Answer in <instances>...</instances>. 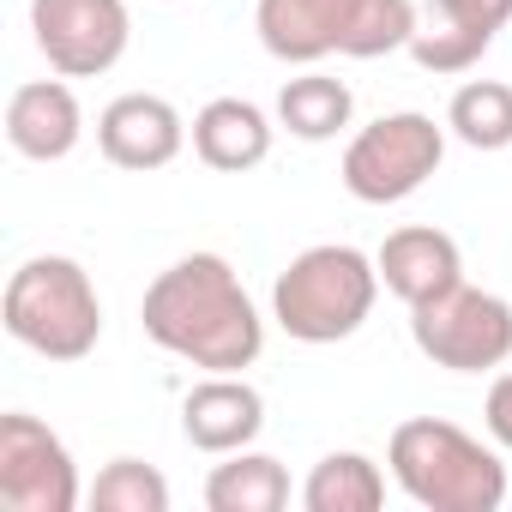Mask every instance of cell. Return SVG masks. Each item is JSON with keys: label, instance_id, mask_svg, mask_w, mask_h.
Segmentation results:
<instances>
[{"label": "cell", "instance_id": "obj_21", "mask_svg": "<svg viewBox=\"0 0 512 512\" xmlns=\"http://www.w3.org/2000/svg\"><path fill=\"white\" fill-rule=\"evenodd\" d=\"M416 25H422V7H416V0H362V13H356V25H350V37H344V55H350V61L398 55V49H410Z\"/></svg>", "mask_w": 512, "mask_h": 512}, {"label": "cell", "instance_id": "obj_13", "mask_svg": "<svg viewBox=\"0 0 512 512\" xmlns=\"http://www.w3.org/2000/svg\"><path fill=\"white\" fill-rule=\"evenodd\" d=\"M374 266H380L386 296H398L404 308H422V302L446 296L452 284H464V247L434 223H404L380 241Z\"/></svg>", "mask_w": 512, "mask_h": 512}, {"label": "cell", "instance_id": "obj_12", "mask_svg": "<svg viewBox=\"0 0 512 512\" xmlns=\"http://www.w3.org/2000/svg\"><path fill=\"white\" fill-rule=\"evenodd\" d=\"M266 434V398L260 386H247L241 374H205L181 398V440L205 458L241 452Z\"/></svg>", "mask_w": 512, "mask_h": 512}, {"label": "cell", "instance_id": "obj_4", "mask_svg": "<svg viewBox=\"0 0 512 512\" xmlns=\"http://www.w3.org/2000/svg\"><path fill=\"white\" fill-rule=\"evenodd\" d=\"M0 326L13 344H25L43 362H85L103 338V296L91 272L67 253H37L7 278Z\"/></svg>", "mask_w": 512, "mask_h": 512}, {"label": "cell", "instance_id": "obj_17", "mask_svg": "<svg viewBox=\"0 0 512 512\" xmlns=\"http://www.w3.org/2000/svg\"><path fill=\"white\" fill-rule=\"evenodd\" d=\"M356 121V91L332 73H296L278 91V127L302 145H326Z\"/></svg>", "mask_w": 512, "mask_h": 512}, {"label": "cell", "instance_id": "obj_5", "mask_svg": "<svg viewBox=\"0 0 512 512\" xmlns=\"http://www.w3.org/2000/svg\"><path fill=\"white\" fill-rule=\"evenodd\" d=\"M446 121L422 115V109H398V115H380L368 127L350 133L344 145V193L362 199V205H404L410 193H422L440 163H446Z\"/></svg>", "mask_w": 512, "mask_h": 512}, {"label": "cell", "instance_id": "obj_16", "mask_svg": "<svg viewBox=\"0 0 512 512\" xmlns=\"http://www.w3.org/2000/svg\"><path fill=\"white\" fill-rule=\"evenodd\" d=\"M205 506L211 512H284L290 506V470L272 452H223V464H211L205 476Z\"/></svg>", "mask_w": 512, "mask_h": 512}, {"label": "cell", "instance_id": "obj_22", "mask_svg": "<svg viewBox=\"0 0 512 512\" xmlns=\"http://www.w3.org/2000/svg\"><path fill=\"white\" fill-rule=\"evenodd\" d=\"M482 428H488V440H494L500 452H512V368L494 374L488 404H482Z\"/></svg>", "mask_w": 512, "mask_h": 512}, {"label": "cell", "instance_id": "obj_14", "mask_svg": "<svg viewBox=\"0 0 512 512\" xmlns=\"http://www.w3.org/2000/svg\"><path fill=\"white\" fill-rule=\"evenodd\" d=\"M85 139V109L79 91L55 73V79H31L7 97V145L31 163H61L73 157Z\"/></svg>", "mask_w": 512, "mask_h": 512}, {"label": "cell", "instance_id": "obj_2", "mask_svg": "<svg viewBox=\"0 0 512 512\" xmlns=\"http://www.w3.org/2000/svg\"><path fill=\"white\" fill-rule=\"evenodd\" d=\"M392 482L422 512H500L506 500V458L482 446L470 428L446 416H410L386 440Z\"/></svg>", "mask_w": 512, "mask_h": 512}, {"label": "cell", "instance_id": "obj_8", "mask_svg": "<svg viewBox=\"0 0 512 512\" xmlns=\"http://www.w3.org/2000/svg\"><path fill=\"white\" fill-rule=\"evenodd\" d=\"M31 37L49 73L103 79L133 43V13L127 0H31Z\"/></svg>", "mask_w": 512, "mask_h": 512}, {"label": "cell", "instance_id": "obj_6", "mask_svg": "<svg viewBox=\"0 0 512 512\" xmlns=\"http://www.w3.org/2000/svg\"><path fill=\"white\" fill-rule=\"evenodd\" d=\"M416 350L446 374H488L512 362V302L476 284H452L446 296L410 308Z\"/></svg>", "mask_w": 512, "mask_h": 512}, {"label": "cell", "instance_id": "obj_9", "mask_svg": "<svg viewBox=\"0 0 512 512\" xmlns=\"http://www.w3.org/2000/svg\"><path fill=\"white\" fill-rule=\"evenodd\" d=\"M187 115L157 97V91H121L103 115H97V151L115 163V169H133V175H151V169H169L181 151H187Z\"/></svg>", "mask_w": 512, "mask_h": 512}, {"label": "cell", "instance_id": "obj_10", "mask_svg": "<svg viewBox=\"0 0 512 512\" xmlns=\"http://www.w3.org/2000/svg\"><path fill=\"white\" fill-rule=\"evenodd\" d=\"M506 25H512V0H428L410 37V61L440 79L470 73Z\"/></svg>", "mask_w": 512, "mask_h": 512}, {"label": "cell", "instance_id": "obj_7", "mask_svg": "<svg viewBox=\"0 0 512 512\" xmlns=\"http://www.w3.org/2000/svg\"><path fill=\"white\" fill-rule=\"evenodd\" d=\"M79 500L85 488H79V464L67 440L31 410L0 416V506L7 512H73Z\"/></svg>", "mask_w": 512, "mask_h": 512}, {"label": "cell", "instance_id": "obj_15", "mask_svg": "<svg viewBox=\"0 0 512 512\" xmlns=\"http://www.w3.org/2000/svg\"><path fill=\"white\" fill-rule=\"evenodd\" d=\"M193 157L217 175H247L272 157V139H278V115H266L260 103L247 97H211L199 115H193Z\"/></svg>", "mask_w": 512, "mask_h": 512}, {"label": "cell", "instance_id": "obj_23", "mask_svg": "<svg viewBox=\"0 0 512 512\" xmlns=\"http://www.w3.org/2000/svg\"><path fill=\"white\" fill-rule=\"evenodd\" d=\"M157 7H175V0H157Z\"/></svg>", "mask_w": 512, "mask_h": 512}, {"label": "cell", "instance_id": "obj_1", "mask_svg": "<svg viewBox=\"0 0 512 512\" xmlns=\"http://www.w3.org/2000/svg\"><path fill=\"white\" fill-rule=\"evenodd\" d=\"M139 326L163 356L205 374H241L266 350V314L223 253H181L157 272L139 302Z\"/></svg>", "mask_w": 512, "mask_h": 512}, {"label": "cell", "instance_id": "obj_3", "mask_svg": "<svg viewBox=\"0 0 512 512\" xmlns=\"http://www.w3.org/2000/svg\"><path fill=\"white\" fill-rule=\"evenodd\" d=\"M380 266L374 253L350 241H314L278 272L272 284V320L296 344H344L368 326L380 302Z\"/></svg>", "mask_w": 512, "mask_h": 512}, {"label": "cell", "instance_id": "obj_19", "mask_svg": "<svg viewBox=\"0 0 512 512\" xmlns=\"http://www.w3.org/2000/svg\"><path fill=\"white\" fill-rule=\"evenodd\" d=\"M446 133L470 151L512 145V85L506 79H464L446 103Z\"/></svg>", "mask_w": 512, "mask_h": 512}, {"label": "cell", "instance_id": "obj_20", "mask_svg": "<svg viewBox=\"0 0 512 512\" xmlns=\"http://www.w3.org/2000/svg\"><path fill=\"white\" fill-rule=\"evenodd\" d=\"M85 500L97 512H169V476L145 458H109Z\"/></svg>", "mask_w": 512, "mask_h": 512}, {"label": "cell", "instance_id": "obj_18", "mask_svg": "<svg viewBox=\"0 0 512 512\" xmlns=\"http://www.w3.org/2000/svg\"><path fill=\"white\" fill-rule=\"evenodd\" d=\"M302 506L308 512H380L386 506V470L350 446L326 452L302 482Z\"/></svg>", "mask_w": 512, "mask_h": 512}, {"label": "cell", "instance_id": "obj_11", "mask_svg": "<svg viewBox=\"0 0 512 512\" xmlns=\"http://www.w3.org/2000/svg\"><path fill=\"white\" fill-rule=\"evenodd\" d=\"M362 13V0H260L253 31L266 55L284 67H320L326 55H344V37Z\"/></svg>", "mask_w": 512, "mask_h": 512}]
</instances>
